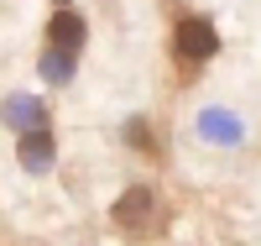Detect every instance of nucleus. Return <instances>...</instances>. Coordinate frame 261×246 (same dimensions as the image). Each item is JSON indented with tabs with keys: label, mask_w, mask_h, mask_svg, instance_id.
I'll return each instance as SVG.
<instances>
[{
	"label": "nucleus",
	"mask_w": 261,
	"mask_h": 246,
	"mask_svg": "<svg viewBox=\"0 0 261 246\" xmlns=\"http://www.w3.org/2000/svg\"><path fill=\"white\" fill-rule=\"evenodd\" d=\"M214 53H220V32H214L204 16H183L178 32H172V58H178V69H204Z\"/></svg>",
	"instance_id": "nucleus-1"
},
{
	"label": "nucleus",
	"mask_w": 261,
	"mask_h": 246,
	"mask_svg": "<svg viewBox=\"0 0 261 246\" xmlns=\"http://www.w3.org/2000/svg\"><path fill=\"white\" fill-rule=\"evenodd\" d=\"M115 226L125 236H146L151 226H157V194H151L146 184H130L120 199H115Z\"/></svg>",
	"instance_id": "nucleus-2"
},
{
	"label": "nucleus",
	"mask_w": 261,
	"mask_h": 246,
	"mask_svg": "<svg viewBox=\"0 0 261 246\" xmlns=\"http://www.w3.org/2000/svg\"><path fill=\"white\" fill-rule=\"evenodd\" d=\"M47 42H53V53L79 58V48H84V16H79L73 6H58L53 21H47Z\"/></svg>",
	"instance_id": "nucleus-3"
},
{
	"label": "nucleus",
	"mask_w": 261,
	"mask_h": 246,
	"mask_svg": "<svg viewBox=\"0 0 261 246\" xmlns=\"http://www.w3.org/2000/svg\"><path fill=\"white\" fill-rule=\"evenodd\" d=\"M16 152H21V168H27V173H47L53 168V137H47V131H27Z\"/></svg>",
	"instance_id": "nucleus-4"
},
{
	"label": "nucleus",
	"mask_w": 261,
	"mask_h": 246,
	"mask_svg": "<svg viewBox=\"0 0 261 246\" xmlns=\"http://www.w3.org/2000/svg\"><path fill=\"white\" fill-rule=\"evenodd\" d=\"M68 63H73L68 53H47V79H53V84H63V79H68Z\"/></svg>",
	"instance_id": "nucleus-5"
},
{
	"label": "nucleus",
	"mask_w": 261,
	"mask_h": 246,
	"mask_svg": "<svg viewBox=\"0 0 261 246\" xmlns=\"http://www.w3.org/2000/svg\"><path fill=\"white\" fill-rule=\"evenodd\" d=\"M125 137L136 142V147H146V152H157V142H151V131H146L141 121H130V131H125Z\"/></svg>",
	"instance_id": "nucleus-6"
}]
</instances>
